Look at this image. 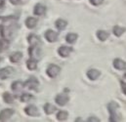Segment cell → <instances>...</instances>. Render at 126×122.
Returning <instances> with one entry per match:
<instances>
[{
  "instance_id": "cell-15",
  "label": "cell",
  "mask_w": 126,
  "mask_h": 122,
  "mask_svg": "<svg viewBox=\"0 0 126 122\" xmlns=\"http://www.w3.org/2000/svg\"><path fill=\"white\" fill-rule=\"evenodd\" d=\"M25 24H26V27L29 29V30H33L36 28L37 24H38V21L36 18H33V17H29L27 18V20L25 21Z\"/></svg>"
},
{
  "instance_id": "cell-16",
  "label": "cell",
  "mask_w": 126,
  "mask_h": 122,
  "mask_svg": "<svg viewBox=\"0 0 126 122\" xmlns=\"http://www.w3.org/2000/svg\"><path fill=\"white\" fill-rule=\"evenodd\" d=\"M112 64H113V67L117 70H125L126 68V62L121 59H114L112 61Z\"/></svg>"
},
{
  "instance_id": "cell-18",
  "label": "cell",
  "mask_w": 126,
  "mask_h": 122,
  "mask_svg": "<svg viewBox=\"0 0 126 122\" xmlns=\"http://www.w3.org/2000/svg\"><path fill=\"white\" fill-rule=\"evenodd\" d=\"M43 109H44V112L47 114V115H50V114H53L55 111H56V107L55 106H53L52 104H50V103H47V104H45L44 105V107H43Z\"/></svg>"
},
{
  "instance_id": "cell-4",
  "label": "cell",
  "mask_w": 126,
  "mask_h": 122,
  "mask_svg": "<svg viewBox=\"0 0 126 122\" xmlns=\"http://www.w3.org/2000/svg\"><path fill=\"white\" fill-rule=\"evenodd\" d=\"M25 87H27L29 90H36L39 86V81L36 77L34 76H31L25 83H24Z\"/></svg>"
},
{
  "instance_id": "cell-23",
  "label": "cell",
  "mask_w": 126,
  "mask_h": 122,
  "mask_svg": "<svg viewBox=\"0 0 126 122\" xmlns=\"http://www.w3.org/2000/svg\"><path fill=\"white\" fill-rule=\"evenodd\" d=\"M77 38H78V35H77L76 33L70 32V33H67V34L65 35V41H66L68 44H73V43H75L76 40H77Z\"/></svg>"
},
{
  "instance_id": "cell-31",
  "label": "cell",
  "mask_w": 126,
  "mask_h": 122,
  "mask_svg": "<svg viewBox=\"0 0 126 122\" xmlns=\"http://www.w3.org/2000/svg\"><path fill=\"white\" fill-rule=\"evenodd\" d=\"M87 121L88 122H100L101 120H100L99 118L95 117V116H90V117L87 119Z\"/></svg>"
},
{
  "instance_id": "cell-20",
  "label": "cell",
  "mask_w": 126,
  "mask_h": 122,
  "mask_svg": "<svg viewBox=\"0 0 126 122\" xmlns=\"http://www.w3.org/2000/svg\"><path fill=\"white\" fill-rule=\"evenodd\" d=\"M96 35H97V38L100 40V41H106L108 38H109V36H110V33L108 32V31L104 30H100L97 31V33H96Z\"/></svg>"
},
{
  "instance_id": "cell-21",
  "label": "cell",
  "mask_w": 126,
  "mask_h": 122,
  "mask_svg": "<svg viewBox=\"0 0 126 122\" xmlns=\"http://www.w3.org/2000/svg\"><path fill=\"white\" fill-rule=\"evenodd\" d=\"M10 46V40L1 37L0 38V52H5L6 50L9 49Z\"/></svg>"
},
{
  "instance_id": "cell-14",
  "label": "cell",
  "mask_w": 126,
  "mask_h": 122,
  "mask_svg": "<svg viewBox=\"0 0 126 122\" xmlns=\"http://www.w3.org/2000/svg\"><path fill=\"white\" fill-rule=\"evenodd\" d=\"M24 88H25L24 82H22V81H20V80L14 81V82L11 84V89H12V91L15 92V93H20V92H22Z\"/></svg>"
},
{
  "instance_id": "cell-6",
  "label": "cell",
  "mask_w": 126,
  "mask_h": 122,
  "mask_svg": "<svg viewBox=\"0 0 126 122\" xmlns=\"http://www.w3.org/2000/svg\"><path fill=\"white\" fill-rule=\"evenodd\" d=\"M15 113V110L13 108H4L0 111V121L4 122L9 120L13 114Z\"/></svg>"
},
{
  "instance_id": "cell-28",
  "label": "cell",
  "mask_w": 126,
  "mask_h": 122,
  "mask_svg": "<svg viewBox=\"0 0 126 122\" xmlns=\"http://www.w3.org/2000/svg\"><path fill=\"white\" fill-rule=\"evenodd\" d=\"M32 99H33V96H32V94H30V93H24L20 97V100H21L22 103H28L31 100H32Z\"/></svg>"
},
{
  "instance_id": "cell-17",
  "label": "cell",
  "mask_w": 126,
  "mask_h": 122,
  "mask_svg": "<svg viewBox=\"0 0 126 122\" xmlns=\"http://www.w3.org/2000/svg\"><path fill=\"white\" fill-rule=\"evenodd\" d=\"M23 57H24L23 53L20 52V51H17V52H14L13 54H11L9 60H10L11 62H13V63H18L19 61L23 59Z\"/></svg>"
},
{
  "instance_id": "cell-35",
  "label": "cell",
  "mask_w": 126,
  "mask_h": 122,
  "mask_svg": "<svg viewBox=\"0 0 126 122\" xmlns=\"http://www.w3.org/2000/svg\"><path fill=\"white\" fill-rule=\"evenodd\" d=\"M0 60H1V57H0Z\"/></svg>"
},
{
  "instance_id": "cell-30",
  "label": "cell",
  "mask_w": 126,
  "mask_h": 122,
  "mask_svg": "<svg viewBox=\"0 0 126 122\" xmlns=\"http://www.w3.org/2000/svg\"><path fill=\"white\" fill-rule=\"evenodd\" d=\"M120 85H121V89H122V92H123V94L125 95V94H126V84H125V81L121 80V81H120Z\"/></svg>"
},
{
  "instance_id": "cell-9",
  "label": "cell",
  "mask_w": 126,
  "mask_h": 122,
  "mask_svg": "<svg viewBox=\"0 0 126 122\" xmlns=\"http://www.w3.org/2000/svg\"><path fill=\"white\" fill-rule=\"evenodd\" d=\"M29 55L30 58L38 60L41 57V50L38 47V45H33V46H30L29 48Z\"/></svg>"
},
{
  "instance_id": "cell-5",
  "label": "cell",
  "mask_w": 126,
  "mask_h": 122,
  "mask_svg": "<svg viewBox=\"0 0 126 122\" xmlns=\"http://www.w3.org/2000/svg\"><path fill=\"white\" fill-rule=\"evenodd\" d=\"M68 101H69V97L66 93H60L55 97V102L60 107L65 106L68 103Z\"/></svg>"
},
{
  "instance_id": "cell-24",
  "label": "cell",
  "mask_w": 126,
  "mask_h": 122,
  "mask_svg": "<svg viewBox=\"0 0 126 122\" xmlns=\"http://www.w3.org/2000/svg\"><path fill=\"white\" fill-rule=\"evenodd\" d=\"M27 67L30 69V70H35L37 68V60L35 59H32V58H30L28 61H27Z\"/></svg>"
},
{
  "instance_id": "cell-12",
  "label": "cell",
  "mask_w": 126,
  "mask_h": 122,
  "mask_svg": "<svg viewBox=\"0 0 126 122\" xmlns=\"http://www.w3.org/2000/svg\"><path fill=\"white\" fill-rule=\"evenodd\" d=\"M100 75H101V71H100L99 69H97V68H91V69H89V70L86 72V76H87L90 80H92V81L97 80V79L100 77Z\"/></svg>"
},
{
  "instance_id": "cell-3",
  "label": "cell",
  "mask_w": 126,
  "mask_h": 122,
  "mask_svg": "<svg viewBox=\"0 0 126 122\" xmlns=\"http://www.w3.org/2000/svg\"><path fill=\"white\" fill-rule=\"evenodd\" d=\"M61 72V67L57 64H54V63H51L47 66L46 68V74L50 77V78H55L57 77Z\"/></svg>"
},
{
  "instance_id": "cell-19",
  "label": "cell",
  "mask_w": 126,
  "mask_h": 122,
  "mask_svg": "<svg viewBox=\"0 0 126 122\" xmlns=\"http://www.w3.org/2000/svg\"><path fill=\"white\" fill-rule=\"evenodd\" d=\"M28 42H29V44L31 45V46H33V45H38L39 43H40V39H39V37L36 35V34H30L29 36H28Z\"/></svg>"
},
{
  "instance_id": "cell-10",
  "label": "cell",
  "mask_w": 126,
  "mask_h": 122,
  "mask_svg": "<svg viewBox=\"0 0 126 122\" xmlns=\"http://www.w3.org/2000/svg\"><path fill=\"white\" fill-rule=\"evenodd\" d=\"M72 51H73L72 47L63 45V46L59 47V49H58V54H59V56L62 57V58H67V57L71 54Z\"/></svg>"
},
{
  "instance_id": "cell-34",
  "label": "cell",
  "mask_w": 126,
  "mask_h": 122,
  "mask_svg": "<svg viewBox=\"0 0 126 122\" xmlns=\"http://www.w3.org/2000/svg\"><path fill=\"white\" fill-rule=\"evenodd\" d=\"M81 120H82L81 118H76V119H75V121H81Z\"/></svg>"
},
{
  "instance_id": "cell-33",
  "label": "cell",
  "mask_w": 126,
  "mask_h": 122,
  "mask_svg": "<svg viewBox=\"0 0 126 122\" xmlns=\"http://www.w3.org/2000/svg\"><path fill=\"white\" fill-rule=\"evenodd\" d=\"M4 5H5V1L4 0H0V10L4 7Z\"/></svg>"
},
{
  "instance_id": "cell-32",
  "label": "cell",
  "mask_w": 126,
  "mask_h": 122,
  "mask_svg": "<svg viewBox=\"0 0 126 122\" xmlns=\"http://www.w3.org/2000/svg\"><path fill=\"white\" fill-rule=\"evenodd\" d=\"M10 2H11L13 5H20V4L23 3L22 0H10Z\"/></svg>"
},
{
  "instance_id": "cell-22",
  "label": "cell",
  "mask_w": 126,
  "mask_h": 122,
  "mask_svg": "<svg viewBox=\"0 0 126 122\" xmlns=\"http://www.w3.org/2000/svg\"><path fill=\"white\" fill-rule=\"evenodd\" d=\"M66 26H67V22L63 20V19H58V20L55 22V27H56V29L60 31L63 30L66 28Z\"/></svg>"
},
{
  "instance_id": "cell-8",
  "label": "cell",
  "mask_w": 126,
  "mask_h": 122,
  "mask_svg": "<svg viewBox=\"0 0 126 122\" xmlns=\"http://www.w3.org/2000/svg\"><path fill=\"white\" fill-rule=\"evenodd\" d=\"M44 37H45V39L48 42L54 43V42H56L58 40L59 34H58V32L54 31L53 30H47L45 31V33H44Z\"/></svg>"
},
{
  "instance_id": "cell-2",
  "label": "cell",
  "mask_w": 126,
  "mask_h": 122,
  "mask_svg": "<svg viewBox=\"0 0 126 122\" xmlns=\"http://www.w3.org/2000/svg\"><path fill=\"white\" fill-rule=\"evenodd\" d=\"M118 107H119V106H118L117 103H115L113 101H111L110 103H109V105H108V110L110 112V118H109V120L110 122H116L120 120L117 117V114H116V110H117Z\"/></svg>"
},
{
  "instance_id": "cell-26",
  "label": "cell",
  "mask_w": 126,
  "mask_h": 122,
  "mask_svg": "<svg viewBox=\"0 0 126 122\" xmlns=\"http://www.w3.org/2000/svg\"><path fill=\"white\" fill-rule=\"evenodd\" d=\"M124 32H125V28H121L119 26H114L112 29V33L116 37H120Z\"/></svg>"
},
{
  "instance_id": "cell-27",
  "label": "cell",
  "mask_w": 126,
  "mask_h": 122,
  "mask_svg": "<svg viewBox=\"0 0 126 122\" xmlns=\"http://www.w3.org/2000/svg\"><path fill=\"white\" fill-rule=\"evenodd\" d=\"M67 117H68V113L65 110H60L56 115V118L58 121H64L67 119Z\"/></svg>"
},
{
  "instance_id": "cell-13",
  "label": "cell",
  "mask_w": 126,
  "mask_h": 122,
  "mask_svg": "<svg viewBox=\"0 0 126 122\" xmlns=\"http://www.w3.org/2000/svg\"><path fill=\"white\" fill-rule=\"evenodd\" d=\"M46 10H47L46 6H44V5L40 4V3H38V4H36V5L34 6V8H33V14H34L35 16H43V15L46 13Z\"/></svg>"
},
{
  "instance_id": "cell-1",
  "label": "cell",
  "mask_w": 126,
  "mask_h": 122,
  "mask_svg": "<svg viewBox=\"0 0 126 122\" xmlns=\"http://www.w3.org/2000/svg\"><path fill=\"white\" fill-rule=\"evenodd\" d=\"M18 17L11 15L7 17L0 16V28H16L18 29Z\"/></svg>"
},
{
  "instance_id": "cell-29",
  "label": "cell",
  "mask_w": 126,
  "mask_h": 122,
  "mask_svg": "<svg viewBox=\"0 0 126 122\" xmlns=\"http://www.w3.org/2000/svg\"><path fill=\"white\" fill-rule=\"evenodd\" d=\"M103 1H104V0H89V2H90L93 6H99V5H101V4L103 3Z\"/></svg>"
},
{
  "instance_id": "cell-7",
  "label": "cell",
  "mask_w": 126,
  "mask_h": 122,
  "mask_svg": "<svg viewBox=\"0 0 126 122\" xmlns=\"http://www.w3.org/2000/svg\"><path fill=\"white\" fill-rule=\"evenodd\" d=\"M15 70L12 66H6V67H3L0 69V79L4 80V79H7V78H10L13 74H14Z\"/></svg>"
},
{
  "instance_id": "cell-11",
  "label": "cell",
  "mask_w": 126,
  "mask_h": 122,
  "mask_svg": "<svg viewBox=\"0 0 126 122\" xmlns=\"http://www.w3.org/2000/svg\"><path fill=\"white\" fill-rule=\"evenodd\" d=\"M24 110H25L26 114L29 115V116H32V117L39 116V110H38V108H37L35 106H33V105H30V106L26 107Z\"/></svg>"
},
{
  "instance_id": "cell-25",
  "label": "cell",
  "mask_w": 126,
  "mask_h": 122,
  "mask_svg": "<svg viewBox=\"0 0 126 122\" xmlns=\"http://www.w3.org/2000/svg\"><path fill=\"white\" fill-rule=\"evenodd\" d=\"M2 98H3V101H4L5 103H7V104H13L14 101H15L14 96H13L11 93H9V92H5V93H3Z\"/></svg>"
}]
</instances>
